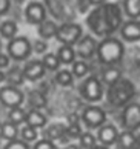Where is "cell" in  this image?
<instances>
[{
    "label": "cell",
    "mask_w": 140,
    "mask_h": 149,
    "mask_svg": "<svg viewBox=\"0 0 140 149\" xmlns=\"http://www.w3.org/2000/svg\"><path fill=\"white\" fill-rule=\"evenodd\" d=\"M86 23L94 34L109 36L116 32L122 25V13L116 3H103L91 11Z\"/></svg>",
    "instance_id": "6da1fadb"
},
{
    "label": "cell",
    "mask_w": 140,
    "mask_h": 149,
    "mask_svg": "<svg viewBox=\"0 0 140 149\" xmlns=\"http://www.w3.org/2000/svg\"><path fill=\"white\" fill-rule=\"evenodd\" d=\"M96 52L102 63L114 65L122 60L123 54H125V48H123V43L117 38H105L97 45Z\"/></svg>",
    "instance_id": "7a4b0ae2"
},
{
    "label": "cell",
    "mask_w": 140,
    "mask_h": 149,
    "mask_svg": "<svg viewBox=\"0 0 140 149\" xmlns=\"http://www.w3.org/2000/svg\"><path fill=\"white\" fill-rule=\"evenodd\" d=\"M134 85L130 80H119L116 85L109 86L108 91V100L109 103H113L114 106H122V104L128 103L134 95Z\"/></svg>",
    "instance_id": "3957f363"
},
{
    "label": "cell",
    "mask_w": 140,
    "mask_h": 149,
    "mask_svg": "<svg viewBox=\"0 0 140 149\" xmlns=\"http://www.w3.org/2000/svg\"><path fill=\"white\" fill-rule=\"evenodd\" d=\"M55 38L65 46H72L82 38V26L77 23H63L57 28Z\"/></svg>",
    "instance_id": "277c9868"
},
{
    "label": "cell",
    "mask_w": 140,
    "mask_h": 149,
    "mask_svg": "<svg viewBox=\"0 0 140 149\" xmlns=\"http://www.w3.org/2000/svg\"><path fill=\"white\" fill-rule=\"evenodd\" d=\"M80 95L89 103L100 102L103 97V88L97 77H88L80 86Z\"/></svg>",
    "instance_id": "5b68a950"
},
{
    "label": "cell",
    "mask_w": 140,
    "mask_h": 149,
    "mask_svg": "<svg viewBox=\"0 0 140 149\" xmlns=\"http://www.w3.org/2000/svg\"><path fill=\"white\" fill-rule=\"evenodd\" d=\"M82 121L83 125L89 129H99L100 126L105 125L106 121V114L102 108L96 106V104H91V106H86L82 112Z\"/></svg>",
    "instance_id": "8992f818"
},
{
    "label": "cell",
    "mask_w": 140,
    "mask_h": 149,
    "mask_svg": "<svg viewBox=\"0 0 140 149\" xmlns=\"http://www.w3.org/2000/svg\"><path fill=\"white\" fill-rule=\"evenodd\" d=\"M25 100V94L15 86H2L0 88V103L9 109L13 108H20Z\"/></svg>",
    "instance_id": "52a82bcc"
},
{
    "label": "cell",
    "mask_w": 140,
    "mask_h": 149,
    "mask_svg": "<svg viewBox=\"0 0 140 149\" xmlns=\"http://www.w3.org/2000/svg\"><path fill=\"white\" fill-rule=\"evenodd\" d=\"M122 126L125 131H137L140 129V104L128 103L122 112Z\"/></svg>",
    "instance_id": "ba28073f"
},
{
    "label": "cell",
    "mask_w": 140,
    "mask_h": 149,
    "mask_svg": "<svg viewBox=\"0 0 140 149\" xmlns=\"http://www.w3.org/2000/svg\"><path fill=\"white\" fill-rule=\"evenodd\" d=\"M32 46L26 37H14L8 43V54L14 60H25L31 56Z\"/></svg>",
    "instance_id": "9c48e42d"
},
{
    "label": "cell",
    "mask_w": 140,
    "mask_h": 149,
    "mask_svg": "<svg viewBox=\"0 0 140 149\" xmlns=\"http://www.w3.org/2000/svg\"><path fill=\"white\" fill-rule=\"evenodd\" d=\"M25 15L31 25H40L42 22L46 20V11H45V6L40 2L28 3L25 9Z\"/></svg>",
    "instance_id": "30bf717a"
},
{
    "label": "cell",
    "mask_w": 140,
    "mask_h": 149,
    "mask_svg": "<svg viewBox=\"0 0 140 149\" xmlns=\"http://www.w3.org/2000/svg\"><path fill=\"white\" fill-rule=\"evenodd\" d=\"M117 137H119V131L114 125H103L99 128L96 139L103 146H113L117 143Z\"/></svg>",
    "instance_id": "8fae6325"
},
{
    "label": "cell",
    "mask_w": 140,
    "mask_h": 149,
    "mask_svg": "<svg viewBox=\"0 0 140 149\" xmlns=\"http://www.w3.org/2000/svg\"><path fill=\"white\" fill-rule=\"evenodd\" d=\"M96 49H97V43L94 40V37L86 36V37H82L80 40L77 42L76 54L80 56L82 58H91L94 54H96Z\"/></svg>",
    "instance_id": "7c38bea8"
},
{
    "label": "cell",
    "mask_w": 140,
    "mask_h": 149,
    "mask_svg": "<svg viewBox=\"0 0 140 149\" xmlns=\"http://www.w3.org/2000/svg\"><path fill=\"white\" fill-rule=\"evenodd\" d=\"M23 71V77L31 81H36L38 79H42V77L45 75V66L43 63L40 62V60H31V62H28L25 65V68L22 69Z\"/></svg>",
    "instance_id": "4fadbf2b"
},
{
    "label": "cell",
    "mask_w": 140,
    "mask_h": 149,
    "mask_svg": "<svg viewBox=\"0 0 140 149\" xmlns=\"http://www.w3.org/2000/svg\"><path fill=\"white\" fill-rule=\"evenodd\" d=\"M45 139L49 140V141H55V140H59L62 143H65V141H68L66 139V126L63 123H52V125H49L46 129H45Z\"/></svg>",
    "instance_id": "5bb4252c"
},
{
    "label": "cell",
    "mask_w": 140,
    "mask_h": 149,
    "mask_svg": "<svg viewBox=\"0 0 140 149\" xmlns=\"http://www.w3.org/2000/svg\"><path fill=\"white\" fill-rule=\"evenodd\" d=\"M122 37L126 42H136L140 40V22L137 20H131L126 22L122 26Z\"/></svg>",
    "instance_id": "9a60e30c"
},
{
    "label": "cell",
    "mask_w": 140,
    "mask_h": 149,
    "mask_svg": "<svg viewBox=\"0 0 140 149\" xmlns=\"http://www.w3.org/2000/svg\"><path fill=\"white\" fill-rule=\"evenodd\" d=\"M25 123L28 126H31V128H43V126H46L48 123V118H46V115L42 114L38 109H31L29 112H26V120H25Z\"/></svg>",
    "instance_id": "2e32d148"
},
{
    "label": "cell",
    "mask_w": 140,
    "mask_h": 149,
    "mask_svg": "<svg viewBox=\"0 0 140 149\" xmlns=\"http://www.w3.org/2000/svg\"><path fill=\"white\" fill-rule=\"evenodd\" d=\"M137 143L136 134L131 131H123L117 137V145H119V149H134Z\"/></svg>",
    "instance_id": "e0dca14e"
},
{
    "label": "cell",
    "mask_w": 140,
    "mask_h": 149,
    "mask_svg": "<svg viewBox=\"0 0 140 149\" xmlns=\"http://www.w3.org/2000/svg\"><path fill=\"white\" fill-rule=\"evenodd\" d=\"M20 134V131L17 129V126L13 125L11 121H5L2 123V128H0V137L8 141L17 140V135Z\"/></svg>",
    "instance_id": "ac0fdd59"
},
{
    "label": "cell",
    "mask_w": 140,
    "mask_h": 149,
    "mask_svg": "<svg viewBox=\"0 0 140 149\" xmlns=\"http://www.w3.org/2000/svg\"><path fill=\"white\" fill-rule=\"evenodd\" d=\"M76 51L72 49V46H65L62 45L57 51V58L60 63H65V65H69V63H74L76 62Z\"/></svg>",
    "instance_id": "d6986e66"
},
{
    "label": "cell",
    "mask_w": 140,
    "mask_h": 149,
    "mask_svg": "<svg viewBox=\"0 0 140 149\" xmlns=\"http://www.w3.org/2000/svg\"><path fill=\"white\" fill-rule=\"evenodd\" d=\"M57 28L59 26L54 23L51 20H45L38 25V36L42 38H51V37H55V32H57Z\"/></svg>",
    "instance_id": "ffe728a7"
},
{
    "label": "cell",
    "mask_w": 140,
    "mask_h": 149,
    "mask_svg": "<svg viewBox=\"0 0 140 149\" xmlns=\"http://www.w3.org/2000/svg\"><path fill=\"white\" fill-rule=\"evenodd\" d=\"M103 81L108 86H113L116 85L119 80H122V74H120V69L114 68V66H109V68H106L103 71V75H102Z\"/></svg>",
    "instance_id": "44dd1931"
},
{
    "label": "cell",
    "mask_w": 140,
    "mask_h": 149,
    "mask_svg": "<svg viewBox=\"0 0 140 149\" xmlns=\"http://www.w3.org/2000/svg\"><path fill=\"white\" fill-rule=\"evenodd\" d=\"M123 9L128 17H140V0H123Z\"/></svg>",
    "instance_id": "7402d4cb"
},
{
    "label": "cell",
    "mask_w": 140,
    "mask_h": 149,
    "mask_svg": "<svg viewBox=\"0 0 140 149\" xmlns=\"http://www.w3.org/2000/svg\"><path fill=\"white\" fill-rule=\"evenodd\" d=\"M6 80L9 81V86H20L22 83H23L25 77H23V71H22L20 68H17V66H14V68H11L8 71L6 74Z\"/></svg>",
    "instance_id": "603a6c76"
},
{
    "label": "cell",
    "mask_w": 140,
    "mask_h": 149,
    "mask_svg": "<svg viewBox=\"0 0 140 149\" xmlns=\"http://www.w3.org/2000/svg\"><path fill=\"white\" fill-rule=\"evenodd\" d=\"M17 34V23L13 20H6L3 22L2 25H0V36L3 38H9V40H13Z\"/></svg>",
    "instance_id": "cb8c5ba5"
},
{
    "label": "cell",
    "mask_w": 140,
    "mask_h": 149,
    "mask_svg": "<svg viewBox=\"0 0 140 149\" xmlns=\"http://www.w3.org/2000/svg\"><path fill=\"white\" fill-rule=\"evenodd\" d=\"M26 120V112H25V109H22V108H13V109H9V112H8V121H11L13 125H20V123H23V121Z\"/></svg>",
    "instance_id": "d4e9b609"
},
{
    "label": "cell",
    "mask_w": 140,
    "mask_h": 149,
    "mask_svg": "<svg viewBox=\"0 0 140 149\" xmlns=\"http://www.w3.org/2000/svg\"><path fill=\"white\" fill-rule=\"evenodd\" d=\"M28 102L31 103V106H34V109H40L46 104V98L40 91H31L28 95Z\"/></svg>",
    "instance_id": "484cf974"
},
{
    "label": "cell",
    "mask_w": 140,
    "mask_h": 149,
    "mask_svg": "<svg viewBox=\"0 0 140 149\" xmlns=\"http://www.w3.org/2000/svg\"><path fill=\"white\" fill-rule=\"evenodd\" d=\"M79 141H80L79 146L82 149H92L94 146L97 145L96 135L91 134V132H82V135L79 137Z\"/></svg>",
    "instance_id": "4316f807"
},
{
    "label": "cell",
    "mask_w": 140,
    "mask_h": 149,
    "mask_svg": "<svg viewBox=\"0 0 140 149\" xmlns=\"http://www.w3.org/2000/svg\"><path fill=\"white\" fill-rule=\"evenodd\" d=\"M20 137L25 143H31V141H37V137H38V132L36 128H31V126L25 125L20 131Z\"/></svg>",
    "instance_id": "83f0119b"
},
{
    "label": "cell",
    "mask_w": 140,
    "mask_h": 149,
    "mask_svg": "<svg viewBox=\"0 0 140 149\" xmlns=\"http://www.w3.org/2000/svg\"><path fill=\"white\" fill-rule=\"evenodd\" d=\"M55 81H57L60 86H71L72 81H74V75H72L71 71L62 69L57 72V75H55Z\"/></svg>",
    "instance_id": "f1b7e54d"
},
{
    "label": "cell",
    "mask_w": 140,
    "mask_h": 149,
    "mask_svg": "<svg viewBox=\"0 0 140 149\" xmlns=\"http://www.w3.org/2000/svg\"><path fill=\"white\" fill-rule=\"evenodd\" d=\"M42 63L45 66V69H49V71H55L59 68V65H60V62H59V58H57L55 54H46V56L43 57Z\"/></svg>",
    "instance_id": "f546056e"
},
{
    "label": "cell",
    "mask_w": 140,
    "mask_h": 149,
    "mask_svg": "<svg viewBox=\"0 0 140 149\" xmlns=\"http://www.w3.org/2000/svg\"><path fill=\"white\" fill-rule=\"evenodd\" d=\"M88 72V65L85 62H74L72 63V75L76 77H85Z\"/></svg>",
    "instance_id": "4dcf8cb0"
},
{
    "label": "cell",
    "mask_w": 140,
    "mask_h": 149,
    "mask_svg": "<svg viewBox=\"0 0 140 149\" xmlns=\"http://www.w3.org/2000/svg\"><path fill=\"white\" fill-rule=\"evenodd\" d=\"M82 135L80 125H68L66 126V137L68 139H79Z\"/></svg>",
    "instance_id": "1f68e13d"
},
{
    "label": "cell",
    "mask_w": 140,
    "mask_h": 149,
    "mask_svg": "<svg viewBox=\"0 0 140 149\" xmlns=\"http://www.w3.org/2000/svg\"><path fill=\"white\" fill-rule=\"evenodd\" d=\"M31 149H59V148L55 146L54 141H49L46 139H42V140H37Z\"/></svg>",
    "instance_id": "d6a6232c"
},
{
    "label": "cell",
    "mask_w": 140,
    "mask_h": 149,
    "mask_svg": "<svg viewBox=\"0 0 140 149\" xmlns=\"http://www.w3.org/2000/svg\"><path fill=\"white\" fill-rule=\"evenodd\" d=\"M3 149H31V148L23 140H13V141H8L3 146Z\"/></svg>",
    "instance_id": "836d02e7"
},
{
    "label": "cell",
    "mask_w": 140,
    "mask_h": 149,
    "mask_svg": "<svg viewBox=\"0 0 140 149\" xmlns=\"http://www.w3.org/2000/svg\"><path fill=\"white\" fill-rule=\"evenodd\" d=\"M46 48H48V45H46V42H43V40H37V42L34 43V51H36L37 54L45 52V51H46Z\"/></svg>",
    "instance_id": "e575fe53"
},
{
    "label": "cell",
    "mask_w": 140,
    "mask_h": 149,
    "mask_svg": "<svg viewBox=\"0 0 140 149\" xmlns=\"http://www.w3.org/2000/svg\"><path fill=\"white\" fill-rule=\"evenodd\" d=\"M11 0H0V15H5L9 11Z\"/></svg>",
    "instance_id": "d590c367"
},
{
    "label": "cell",
    "mask_w": 140,
    "mask_h": 149,
    "mask_svg": "<svg viewBox=\"0 0 140 149\" xmlns=\"http://www.w3.org/2000/svg\"><path fill=\"white\" fill-rule=\"evenodd\" d=\"M9 66V57L6 54H2L0 52V69L2 68H8Z\"/></svg>",
    "instance_id": "8d00e7d4"
},
{
    "label": "cell",
    "mask_w": 140,
    "mask_h": 149,
    "mask_svg": "<svg viewBox=\"0 0 140 149\" xmlns=\"http://www.w3.org/2000/svg\"><path fill=\"white\" fill-rule=\"evenodd\" d=\"M80 117L77 114H69L68 115V125H79Z\"/></svg>",
    "instance_id": "74e56055"
},
{
    "label": "cell",
    "mask_w": 140,
    "mask_h": 149,
    "mask_svg": "<svg viewBox=\"0 0 140 149\" xmlns=\"http://www.w3.org/2000/svg\"><path fill=\"white\" fill-rule=\"evenodd\" d=\"M89 6V0H80V11L82 13H85Z\"/></svg>",
    "instance_id": "f35d334b"
},
{
    "label": "cell",
    "mask_w": 140,
    "mask_h": 149,
    "mask_svg": "<svg viewBox=\"0 0 140 149\" xmlns=\"http://www.w3.org/2000/svg\"><path fill=\"white\" fill-rule=\"evenodd\" d=\"M106 2V0H89V3H91V5H97V6H99V5H103Z\"/></svg>",
    "instance_id": "ab89813d"
},
{
    "label": "cell",
    "mask_w": 140,
    "mask_h": 149,
    "mask_svg": "<svg viewBox=\"0 0 140 149\" xmlns=\"http://www.w3.org/2000/svg\"><path fill=\"white\" fill-rule=\"evenodd\" d=\"M63 149H82L79 145H68V146H65Z\"/></svg>",
    "instance_id": "60d3db41"
},
{
    "label": "cell",
    "mask_w": 140,
    "mask_h": 149,
    "mask_svg": "<svg viewBox=\"0 0 140 149\" xmlns=\"http://www.w3.org/2000/svg\"><path fill=\"white\" fill-rule=\"evenodd\" d=\"M6 80V74H3L2 71H0V83H2V81H5Z\"/></svg>",
    "instance_id": "b9f144b4"
},
{
    "label": "cell",
    "mask_w": 140,
    "mask_h": 149,
    "mask_svg": "<svg viewBox=\"0 0 140 149\" xmlns=\"http://www.w3.org/2000/svg\"><path fill=\"white\" fill-rule=\"evenodd\" d=\"M92 149H109V148L108 146H103V145H96Z\"/></svg>",
    "instance_id": "7bdbcfd3"
},
{
    "label": "cell",
    "mask_w": 140,
    "mask_h": 149,
    "mask_svg": "<svg viewBox=\"0 0 140 149\" xmlns=\"http://www.w3.org/2000/svg\"><path fill=\"white\" fill-rule=\"evenodd\" d=\"M13 2H15V3H23L25 0H13Z\"/></svg>",
    "instance_id": "ee69618b"
},
{
    "label": "cell",
    "mask_w": 140,
    "mask_h": 149,
    "mask_svg": "<svg viewBox=\"0 0 140 149\" xmlns=\"http://www.w3.org/2000/svg\"><path fill=\"white\" fill-rule=\"evenodd\" d=\"M0 51H2V42H0Z\"/></svg>",
    "instance_id": "f6af8a7d"
},
{
    "label": "cell",
    "mask_w": 140,
    "mask_h": 149,
    "mask_svg": "<svg viewBox=\"0 0 140 149\" xmlns=\"http://www.w3.org/2000/svg\"><path fill=\"white\" fill-rule=\"evenodd\" d=\"M0 128H2V123H0Z\"/></svg>",
    "instance_id": "bcb514c9"
},
{
    "label": "cell",
    "mask_w": 140,
    "mask_h": 149,
    "mask_svg": "<svg viewBox=\"0 0 140 149\" xmlns=\"http://www.w3.org/2000/svg\"><path fill=\"white\" fill-rule=\"evenodd\" d=\"M0 140H2V137H0Z\"/></svg>",
    "instance_id": "7dc6e473"
}]
</instances>
